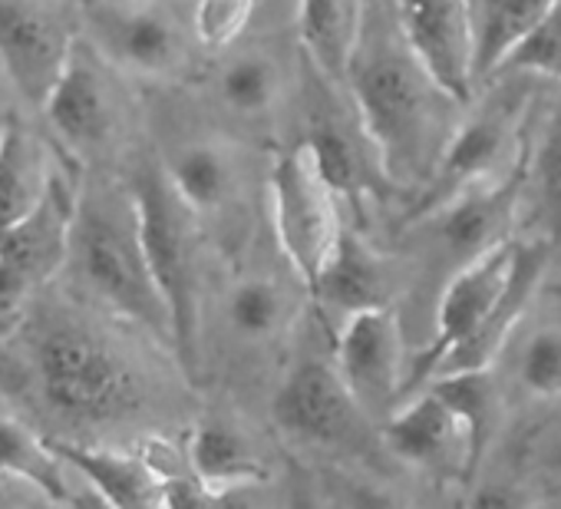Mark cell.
<instances>
[{"mask_svg": "<svg viewBox=\"0 0 561 509\" xmlns=\"http://www.w3.org/2000/svg\"><path fill=\"white\" fill-rule=\"evenodd\" d=\"M344 87L397 192H416L449 143L466 103L423 67L403 37L393 0H364Z\"/></svg>", "mask_w": 561, "mask_h": 509, "instance_id": "obj_1", "label": "cell"}, {"mask_svg": "<svg viewBox=\"0 0 561 509\" xmlns=\"http://www.w3.org/2000/svg\"><path fill=\"white\" fill-rule=\"evenodd\" d=\"M27 325V364L47 410L73 427H106L142 407L129 358L87 318L44 305Z\"/></svg>", "mask_w": 561, "mask_h": 509, "instance_id": "obj_2", "label": "cell"}, {"mask_svg": "<svg viewBox=\"0 0 561 509\" xmlns=\"http://www.w3.org/2000/svg\"><path fill=\"white\" fill-rule=\"evenodd\" d=\"M67 262L90 298L139 325L172 351L169 312L146 265L129 189L106 182L80 185Z\"/></svg>", "mask_w": 561, "mask_h": 509, "instance_id": "obj_3", "label": "cell"}, {"mask_svg": "<svg viewBox=\"0 0 561 509\" xmlns=\"http://www.w3.org/2000/svg\"><path fill=\"white\" fill-rule=\"evenodd\" d=\"M541 77L531 73H495L466 103L449 143L443 146L426 182L410 195L403 222L436 208L456 192L495 179L512 169L522 152L525 123L538 97ZM400 222V225H403Z\"/></svg>", "mask_w": 561, "mask_h": 509, "instance_id": "obj_4", "label": "cell"}, {"mask_svg": "<svg viewBox=\"0 0 561 509\" xmlns=\"http://www.w3.org/2000/svg\"><path fill=\"white\" fill-rule=\"evenodd\" d=\"M133 205L149 275L165 302L172 354L188 377L198 374V245L195 212L172 192L165 172L146 162L133 176Z\"/></svg>", "mask_w": 561, "mask_h": 509, "instance_id": "obj_5", "label": "cell"}, {"mask_svg": "<svg viewBox=\"0 0 561 509\" xmlns=\"http://www.w3.org/2000/svg\"><path fill=\"white\" fill-rule=\"evenodd\" d=\"M525 139V136H522ZM522 176L525 159L512 162L508 172L476 182L436 208L400 225L410 259L426 269L433 285H446L456 272L482 259L485 251L518 235L522 225Z\"/></svg>", "mask_w": 561, "mask_h": 509, "instance_id": "obj_6", "label": "cell"}, {"mask_svg": "<svg viewBox=\"0 0 561 509\" xmlns=\"http://www.w3.org/2000/svg\"><path fill=\"white\" fill-rule=\"evenodd\" d=\"M271 417L288 437L334 453L377 456L383 440L380 427L364 414V407L347 391L331 351H301L288 374L280 377Z\"/></svg>", "mask_w": 561, "mask_h": 509, "instance_id": "obj_7", "label": "cell"}, {"mask_svg": "<svg viewBox=\"0 0 561 509\" xmlns=\"http://www.w3.org/2000/svg\"><path fill=\"white\" fill-rule=\"evenodd\" d=\"M324 182L347 202L354 212H364L367 202H383L397 189L390 185L377 146L367 136L360 113L344 83L324 77L305 57V139H301Z\"/></svg>", "mask_w": 561, "mask_h": 509, "instance_id": "obj_8", "label": "cell"}, {"mask_svg": "<svg viewBox=\"0 0 561 509\" xmlns=\"http://www.w3.org/2000/svg\"><path fill=\"white\" fill-rule=\"evenodd\" d=\"M267 189L277 245L285 251L288 265L305 282V289H311L344 225L337 195L324 182L305 143H295L285 152H277Z\"/></svg>", "mask_w": 561, "mask_h": 509, "instance_id": "obj_9", "label": "cell"}, {"mask_svg": "<svg viewBox=\"0 0 561 509\" xmlns=\"http://www.w3.org/2000/svg\"><path fill=\"white\" fill-rule=\"evenodd\" d=\"M77 192L80 185L64 169H50L41 202L8 231H0V302L4 305L21 308L67 265Z\"/></svg>", "mask_w": 561, "mask_h": 509, "instance_id": "obj_10", "label": "cell"}, {"mask_svg": "<svg viewBox=\"0 0 561 509\" xmlns=\"http://www.w3.org/2000/svg\"><path fill=\"white\" fill-rule=\"evenodd\" d=\"M334 364L364 407V414L380 427L403 397L407 344L403 321L397 308H367L351 315L334 335Z\"/></svg>", "mask_w": 561, "mask_h": 509, "instance_id": "obj_11", "label": "cell"}, {"mask_svg": "<svg viewBox=\"0 0 561 509\" xmlns=\"http://www.w3.org/2000/svg\"><path fill=\"white\" fill-rule=\"evenodd\" d=\"M512 259H515V235L505 238L502 245H495L492 251H485L482 259H476L462 272H456L439 289V298H436V335L407 364L403 397L400 400H407L410 394L426 387L433 371H436V364L482 325V318L492 312V305L499 302V295H502V289L508 282Z\"/></svg>", "mask_w": 561, "mask_h": 509, "instance_id": "obj_12", "label": "cell"}, {"mask_svg": "<svg viewBox=\"0 0 561 509\" xmlns=\"http://www.w3.org/2000/svg\"><path fill=\"white\" fill-rule=\"evenodd\" d=\"M87 31L96 54L126 73L169 77L185 64L179 21L146 0H100L87 11Z\"/></svg>", "mask_w": 561, "mask_h": 509, "instance_id": "obj_13", "label": "cell"}, {"mask_svg": "<svg viewBox=\"0 0 561 509\" xmlns=\"http://www.w3.org/2000/svg\"><path fill=\"white\" fill-rule=\"evenodd\" d=\"M308 295L314 298L328 335H334L357 312L393 308L400 295V269L354 225H341Z\"/></svg>", "mask_w": 561, "mask_h": 509, "instance_id": "obj_14", "label": "cell"}, {"mask_svg": "<svg viewBox=\"0 0 561 509\" xmlns=\"http://www.w3.org/2000/svg\"><path fill=\"white\" fill-rule=\"evenodd\" d=\"M41 110L50 129L60 136L64 149L77 156H93L113 139L119 106L106 73V60L90 41H73V50Z\"/></svg>", "mask_w": 561, "mask_h": 509, "instance_id": "obj_15", "label": "cell"}, {"mask_svg": "<svg viewBox=\"0 0 561 509\" xmlns=\"http://www.w3.org/2000/svg\"><path fill=\"white\" fill-rule=\"evenodd\" d=\"M73 27L37 0H0V67L24 103L41 106L57 83L70 50Z\"/></svg>", "mask_w": 561, "mask_h": 509, "instance_id": "obj_16", "label": "cell"}, {"mask_svg": "<svg viewBox=\"0 0 561 509\" xmlns=\"http://www.w3.org/2000/svg\"><path fill=\"white\" fill-rule=\"evenodd\" d=\"M522 225L561 259V83L541 80L522 139Z\"/></svg>", "mask_w": 561, "mask_h": 509, "instance_id": "obj_17", "label": "cell"}, {"mask_svg": "<svg viewBox=\"0 0 561 509\" xmlns=\"http://www.w3.org/2000/svg\"><path fill=\"white\" fill-rule=\"evenodd\" d=\"M383 450L393 453L400 463L430 473L433 479H462L466 483V463H469V437L462 420L453 414V407L433 394L430 387H420L400 407L380 423Z\"/></svg>", "mask_w": 561, "mask_h": 509, "instance_id": "obj_18", "label": "cell"}, {"mask_svg": "<svg viewBox=\"0 0 561 509\" xmlns=\"http://www.w3.org/2000/svg\"><path fill=\"white\" fill-rule=\"evenodd\" d=\"M393 11L407 44L436 83L469 103L476 93L469 0H393Z\"/></svg>", "mask_w": 561, "mask_h": 509, "instance_id": "obj_19", "label": "cell"}, {"mask_svg": "<svg viewBox=\"0 0 561 509\" xmlns=\"http://www.w3.org/2000/svg\"><path fill=\"white\" fill-rule=\"evenodd\" d=\"M50 450L60 456V463H70L83 479L93 486L100 502L110 506H162V483L152 473V466L142 460V453H123L106 450L67 437H47Z\"/></svg>", "mask_w": 561, "mask_h": 509, "instance_id": "obj_20", "label": "cell"}, {"mask_svg": "<svg viewBox=\"0 0 561 509\" xmlns=\"http://www.w3.org/2000/svg\"><path fill=\"white\" fill-rule=\"evenodd\" d=\"M50 169V156L34 129L18 113H8L0 123V231L41 202Z\"/></svg>", "mask_w": 561, "mask_h": 509, "instance_id": "obj_21", "label": "cell"}, {"mask_svg": "<svg viewBox=\"0 0 561 509\" xmlns=\"http://www.w3.org/2000/svg\"><path fill=\"white\" fill-rule=\"evenodd\" d=\"M426 387L433 394H439L466 427V437H469L466 483H469V479H476V473H479V466H482V460H485V453H489V446L502 427V414H505L502 387L489 367L439 374Z\"/></svg>", "mask_w": 561, "mask_h": 509, "instance_id": "obj_22", "label": "cell"}, {"mask_svg": "<svg viewBox=\"0 0 561 509\" xmlns=\"http://www.w3.org/2000/svg\"><path fill=\"white\" fill-rule=\"evenodd\" d=\"M188 470L218 496L234 486H251L267 476L254 446L241 430L225 420H202L185 443Z\"/></svg>", "mask_w": 561, "mask_h": 509, "instance_id": "obj_23", "label": "cell"}, {"mask_svg": "<svg viewBox=\"0 0 561 509\" xmlns=\"http://www.w3.org/2000/svg\"><path fill=\"white\" fill-rule=\"evenodd\" d=\"M162 172L195 218L215 215L234 199L238 166L221 143H185L169 156Z\"/></svg>", "mask_w": 561, "mask_h": 509, "instance_id": "obj_24", "label": "cell"}, {"mask_svg": "<svg viewBox=\"0 0 561 509\" xmlns=\"http://www.w3.org/2000/svg\"><path fill=\"white\" fill-rule=\"evenodd\" d=\"M554 0H469L476 90L499 70L505 54L545 18Z\"/></svg>", "mask_w": 561, "mask_h": 509, "instance_id": "obj_25", "label": "cell"}, {"mask_svg": "<svg viewBox=\"0 0 561 509\" xmlns=\"http://www.w3.org/2000/svg\"><path fill=\"white\" fill-rule=\"evenodd\" d=\"M364 0H301V44L305 57L331 80L344 83L347 64L360 34Z\"/></svg>", "mask_w": 561, "mask_h": 509, "instance_id": "obj_26", "label": "cell"}, {"mask_svg": "<svg viewBox=\"0 0 561 509\" xmlns=\"http://www.w3.org/2000/svg\"><path fill=\"white\" fill-rule=\"evenodd\" d=\"M211 93H215V103L228 116H234L241 123H257L277 106L280 70L271 54L241 50L215 70Z\"/></svg>", "mask_w": 561, "mask_h": 509, "instance_id": "obj_27", "label": "cell"}, {"mask_svg": "<svg viewBox=\"0 0 561 509\" xmlns=\"http://www.w3.org/2000/svg\"><path fill=\"white\" fill-rule=\"evenodd\" d=\"M0 479L31 483L44 499L57 506L77 502L73 489L64 479L60 456L50 450V443L14 417H8L4 407H0Z\"/></svg>", "mask_w": 561, "mask_h": 509, "instance_id": "obj_28", "label": "cell"}, {"mask_svg": "<svg viewBox=\"0 0 561 509\" xmlns=\"http://www.w3.org/2000/svg\"><path fill=\"white\" fill-rule=\"evenodd\" d=\"M225 318L234 338L264 341L288 318V295L274 279L244 275L231 285L225 302Z\"/></svg>", "mask_w": 561, "mask_h": 509, "instance_id": "obj_29", "label": "cell"}, {"mask_svg": "<svg viewBox=\"0 0 561 509\" xmlns=\"http://www.w3.org/2000/svg\"><path fill=\"white\" fill-rule=\"evenodd\" d=\"M495 73H531L561 83V0H554L545 18L505 54Z\"/></svg>", "mask_w": 561, "mask_h": 509, "instance_id": "obj_30", "label": "cell"}, {"mask_svg": "<svg viewBox=\"0 0 561 509\" xmlns=\"http://www.w3.org/2000/svg\"><path fill=\"white\" fill-rule=\"evenodd\" d=\"M522 391L541 400L561 397V325H541L525 335L515 358Z\"/></svg>", "mask_w": 561, "mask_h": 509, "instance_id": "obj_31", "label": "cell"}, {"mask_svg": "<svg viewBox=\"0 0 561 509\" xmlns=\"http://www.w3.org/2000/svg\"><path fill=\"white\" fill-rule=\"evenodd\" d=\"M254 11V0H198L195 8V37L208 50H221L238 41V34L248 27Z\"/></svg>", "mask_w": 561, "mask_h": 509, "instance_id": "obj_32", "label": "cell"}, {"mask_svg": "<svg viewBox=\"0 0 561 509\" xmlns=\"http://www.w3.org/2000/svg\"><path fill=\"white\" fill-rule=\"evenodd\" d=\"M24 364L0 354V407H4V397H14L24 387Z\"/></svg>", "mask_w": 561, "mask_h": 509, "instance_id": "obj_33", "label": "cell"}, {"mask_svg": "<svg viewBox=\"0 0 561 509\" xmlns=\"http://www.w3.org/2000/svg\"><path fill=\"white\" fill-rule=\"evenodd\" d=\"M21 321H24V308L0 302V344L11 341L21 331Z\"/></svg>", "mask_w": 561, "mask_h": 509, "instance_id": "obj_34", "label": "cell"}, {"mask_svg": "<svg viewBox=\"0 0 561 509\" xmlns=\"http://www.w3.org/2000/svg\"><path fill=\"white\" fill-rule=\"evenodd\" d=\"M545 473L554 483H561V433H554L545 446Z\"/></svg>", "mask_w": 561, "mask_h": 509, "instance_id": "obj_35", "label": "cell"}, {"mask_svg": "<svg viewBox=\"0 0 561 509\" xmlns=\"http://www.w3.org/2000/svg\"><path fill=\"white\" fill-rule=\"evenodd\" d=\"M8 499H11V496H8V489L0 486V506H8Z\"/></svg>", "mask_w": 561, "mask_h": 509, "instance_id": "obj_36", "label": "cell"}]
</instances>
